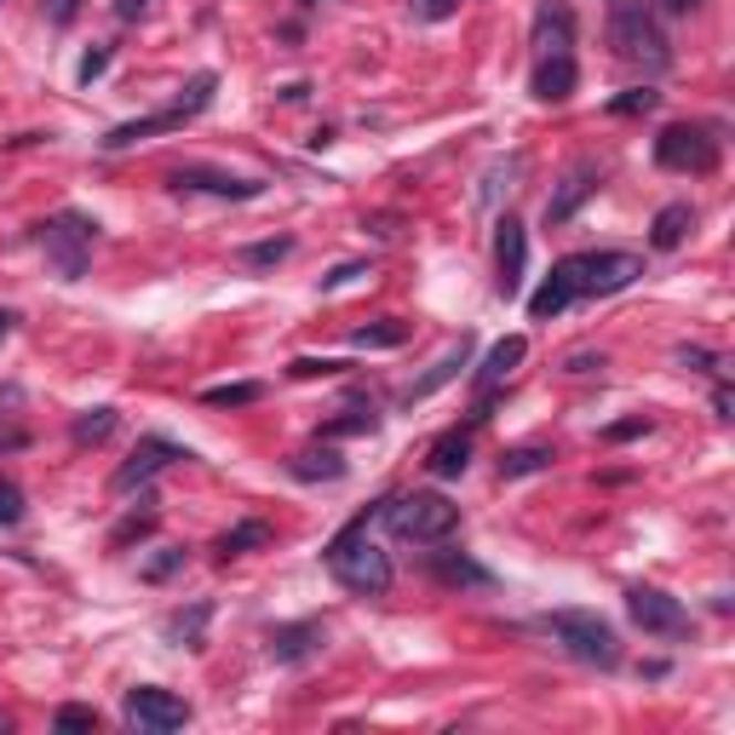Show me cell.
<instances>
[{
	"instance_id": "cell-45",
	"label": "cell",
	"mask_w": 735,
	"mask_h": 735,
	"mask_svg": "<svg viewBox=\"0 0 735 735\" xmlns=\"http://www.w3.org/2000/svg\"><path fill=\"white\" fill-rule=\"evenodd\" d=\"M357 276H368V264H357V259H350V264H339V271H328V276H322V293H334V287L357 282Z\"/></svg>"
},
{
	"instance_id": "cell-52",
	"label": "cell",
	"mask_w": 735,
	"mask_h": 735,
	"mask_svg": "<svg viewBox=\"0 0 735 735\" xmlns=\"http://www.w3.org/2000/svg\"><path fill=\"white\" fill-rule=\"evenodd\" d=\"M0 729H12V718H7V713H0Z\"/></svg>"
},
{
	"instance_id": "cell-33",
	"label": "cell",
	"mask_w": 735,
	"mask_h": 735,
	"mask_svg": "<svg viewBox=\"0 0 735 735\" xmlns=\"http://www.w3.org/2000/svg\"><path fill=\"white\" fill-rule=\"evenodd\" d=\"M655 104H661L655 86H627V93L609 98V115H615V122H632V115H650Z\"/></svg>"
},
{
	"instance_id": "cell-31",
	"label": "cell",
	"mask_w": 735,
	"mask_h": 735,
	"mask_svg": "<svg viewBox=\"0 0 735 735\" xmlns=\"http://www.w3.org/2000/svg\"><path fill=\"white\" fill-rule=\"evenodd\" d=\"M287 253H293V237H271V242L237 248V264H248V271H271V264H282Z\"/></svg>"
},
{
	"instance_id": "cell-43",
	"label": "cell",
	"mask_w": 735,
	"mask_h": 735,
	"mask_svg": "<svg viewBox=\"0 0 735 735\" xmlns=\"http://www.w3.org/2000/svg\"><path fill=\"white\" fill-rule=\"evenodd\" d=\"M104 70H109V46H93V52L81 57V86H93Z\"/></svg>"
},
{
	"instance_id": "cell-44",
	"label": "cell",
	"mask_w": 735,
	"mask_h": 735,
	"mask_svg": "<svg viewBox=\"0 0 735 735\" xmlns=\"http://www.w3.org/2000/svg\"><path fill=\"white\" fill-rule=\"evenodd\" d=\"M603 368V350H569L564 357V374H598Z\"/></svg>"
},
{
	"instance_id": "cell-23",
	"label": "cell",
	"mask_w": 735,
	"mask_h": 735,
	"mask_svg": "<svg viewBox=\"0 0 735 735\" xmlns=\"http://www.w3.org/2000/svg\"><path fill=\"white\" fill-rule=\"evenodd\" d=\"M208 621H213V603H190V609H179V615H167V621H161V638L179 643V650H201V643H208Z\"/></svg>"
},
{
	"instance_id": "cell-15",
	"label": "cell",
	"mask_w": 735,
	"mask_h": 735,
	"mask_svg": "<svg viewBox=\"0 0 735 735\" xmlns=\"http://www.w3.org/2000/svg\"><path fill=\"white\" fill-rule=\"evenodd\" d=\"M569 305H580V253H569V259L552 264V276L535 287V300H528V316L552 322V316H564Z\"/></svg>"
},
{
	"instance_id": "cell-36",
	"label": "cell",
	"mask_w": 735,
	"mask_h": 735,
	"mask_svg": "<svg viewBox=\"0 0 735 735\" xmlns=\"http://www.w3.org/2000/svg\"><path fill=\"white\" fill-rule=\"evenodd\" d=\"M150 528H156V512H138V517H127L122 528H115V535H109V546H133V540H144V535H150Z\"/></svg>"
},
{
	"instance_id": "cell-50",
	"label": "cell",
	"mask_w": 735,
	"mask_h": 735,
	"mask_svg": "<svg viewBox=\"0 0 735 735\" xmlns=\"http://www.w3.org/2000/svg\"><path fill=\"white\" fill-rule=\"evenodd\" d=\"M305 93H311V86H305V81H287V86H282V104H300Z\"/></svg>"
},
{
	"instance_id": "cell-51",
	"label": "cell",
	"mask_w": 735,
	"mask_h": 735,
	"mask_svg": "<svg viewBox=\"0 0 735 735\" xmlns=\"http://www.w3.org/2000/svg\"><path fill=\"white\" fill-rule=\"evenodd\" d=\"M12 328H18V311H7V305H0V339H7Z\"/></svg>"
},
{
	"instance_id": "cell-21",
	"label": "cell",
	"mask_w": 735,
	"mask_h": 735,
	"mask_svg": "<svg viewBox=\"0 0 735 735\" xmlns=\"http://www.w3.org/2000/svg\"><path fill=\"white\" fill-rule=\"evenodd\" d=\"M316 650H322V627L316 621H293V627H276L271 632V661H282V666H300Z\"/></svg>"
},
{
	"instance_id": "cell-26",
	"label": "cell",
	"mask_w": 735,
	"mask_h": 735,
	"mask_svg": "<svg viewBox=\"0 0 735 735\" xmlns=\"http://www.w3.org/2000/svg\"><path fill=\"white\" fill-rule=\"evenodd\" d=\"M552 449L546 443H523V449H506L500 454V477L506 483H517V477H540V472H552Z\"/></svg>"
},
{
	"instance_id": "cell-49",
	"label": "cell",
	"mask_w": 735,
	"mask_h": 735,
	"mask_svg": "<svg viewBox=\"0 0 735 735\" xmlns=\"http://www.w3.org/2000/svg\"><path fill=\"white\" fill-rule=\"evenodd\" d=\"M655 7H661L666 18H690V12L701 7V0H655Z\"/></svg>"
},
{
	"instance_id": "cell-42",
	"label": "cell",
	"mask_w": 735,
	"mask_h": 735,
	"mask_svg": "<svg viewBox=\"0 0 735 735\" xmlns=\"http://www.w3.org/2000/svg\"><path fill=\"white\" fill-rule=\"evenodd\" d=\"M465 7V0H414V12L426 18V23H443V18H454Z\"/></svg>"
},
{
	"instance_id": "cell-35",
	"label": "cell",
	"mask_w": 735,
	"mask_h": 735,
	"mask_svg": "<svg viewBox=\"0 0 735 735\" xmlns=\"http://www.w3.org/2000/svg\"><path fill=\"white\" fill-rule=\"evenodd\" d=\"M12 523H23V489L12 477H0V528H12Z\"/></svg>"
},
{
	"instance_id": "cell-8",
	"label": "cell",
	"mask_w": 735,
	"mask_h": 735,
	"mask_svg": "<svg viewBox=\"0 0 735 735\" xmlns=\"http://www.w3.org/2000/svg\"><path fill=\"white\" fill-rule=\"evenodd\" d=\"M122 718L144 735H172V729L190 724V701L172 695V690H156V684H138L122 695Z\"/></svg>"
},
{
	"instance_id": "cell-27",
	"label": "cell",
	"mask_w": 735,
	"mask_h": 735,
	"mask_svg": "<svg viewBox=\"0 0 735 735\" xmlns=\"http://www.w3.org/2000/svg\"><path fill=\"white\" fill-rule=\"evenodd\" d=\"M402 339H408V322L402 316H379V322H368V328L350 334V345H357V350H397Z\"/></svg>"
},
{
	"instance_id": "cell-41",
	"label": "cell",
	"mask_w": 735,
	"mask_h": 735,
	"mask_svg": "<svg viewBox=\"0 0 735 735\" xmlns=\"http://www.w3.org/2000/svg\"><path fill=\"white\" fill-rule=\"evenodd\" d=\"M41 12H46V23H52V29H70V23L81 18V0H46Z\"/></svg>"
},
{
	"instance_id": "cell-12",
	"label": "cell",
	"mask_w": 735,
	"mask_h": 735,
	"mask_svg": "<svg viewBox=\"0 0 735 735\" xmlns=\"http://www.w3.org/2000/svg\"><path fill=\"white\" fill-rule=\"evenodd\" d=\"M172 190H201V196H219V201H259L264 196V179H248V172H224V167H208V161H185L167 172Z\"/></svg>"
},
{
	"instance_id": "cell-34",
	"label": "cell",
	"mask_w": 735,
	"mask_h": 735,
	"mask_svg": "<svg viewBox=\"0 0 735 735\" xmlns=\"http://www.w3.org/2000/svg\"><path fill=\"white\" fill-rule=\"evenodd\" d=\"M179 569H185V546H161V552L150 557V564H144V569H138V575H144V580H150V586H161L167 575H179Z\"/></svg>"
},
{
	"instance_id": "cell-24",
	"label": "cell",
	"mask_w": 735,
	"mask_h": 735,
	"mask_svg": "<svg viewBox=\"0 0 735 735\" xmlns=\"http://www.w3.org/2000/svg\"><path fill=\"white\" fill-rule=\"evenodd\" d=\"M431 575L443 580V586H494V569H483L477 557H465V552H431Z\"/></svg>"
},
{
	"instance_id": "cell-17",
	"label": "cell",
	"mask_w": 735,
	"mask_h": 735,
	"mask_svg": "<svg viewBox=\"0 0 735 735\" xmlns=\"http://www.w3.org/2000/svg\"><path fill=\"white\" fill-rule=\"evenodd\" d=\"M460 368H472V334H460L449 350H443V357H437L420 379H414V386H408L402 391V408H414V402H426V397H437V391H443L449 386V379H460Z\"/></svg>"
},
{
	"instance_id": "cell-9",
	"label": "cell",
	"mask_w": 735,
	"mask_h": 735,
	"mask_svg": "<svg viewBox=\"0 0 735 735\" xmlns=\"http://www.w3.org/2000/svg\"><path fill=\"white\" fill-rule=\"evenodd\" d=\"M172 460H190V449H179V443H167V437H138V449L115 465V477H109V494L115 500H127V494H138V489H150Z\"/></svg>"
},
{
	"instance_id": "cell-19",
	"label": "cell",
	"mask_w": 735,
	"mask_h": 735,
	"mask_svg": "<svg viewBox=\"0 0 735 735\" xmlns=\"http://www.w3.org/2000/svg\"><path fill=\"white\" fill-rule=\"evenodd\" d=\"M575 86H580L575 52H569V57H535V81H528V93H535L540 104H564V98H575Z\"/></svg>"
},
{
	"instance_id": "cell-30",
	"label": "cell",
	"mask_w": 735,
	"mask_h": 735,
	"mask_svg": "<svg viewBox=\"0 0 735 735\" xmlns=\"http://www.w3.org/2000/svg\"><path fill=\"white\" fill-rule=\"evenodd\" d=\"M264 540H271V523L248 517V523H237V528H224V535H219V557H242V552H253Z\"/></svg>"
},
{
	"instance_id": "cell-20",
	"label": "cell",
	"mask_w": 735,
	"mask_h": 735,
	"mask_svg": "<svg viewBox=\"0 0 735 735\" xmlns=\"http://www.w3.org/2000/svg\"><path fill=\"white\" fill-rule=\"evenodd\" d=\"M465 465H472V426H454V431H443V437L431 443L426 472L449 483V477H460V472H465Z\"/></svg>"
},
{
	"instance_id": "cell-7",
	"label": "cell",
	"mask_w": 735,
	"mask_h": 735,
	"mask_svg": "<svg viewBox=\"0 0 735 735\" xmlns=\"http://www.w3.org/2000/svg\"><path fill=\"white\" fill-rule=\"evenodd\" d=\"M655 167L661 172H713L718 167V138L695 122L661 127L655 133Z\"/></svg>"
},
{
	"instance_id": "cell-2",
	"label": "cell",
	"mask_w": 735,
	"mask_h": 735,
	"mask_svg": "<svg viewBox=\"0 0 735 735\" xmlns=\"http://www.w3.org/2000/svg\"><path fill=\"white\" fill-rule=\"evenodd\" d=\"M540 632L564 655H575L580 666H603V672L621 666V638H615V627L592 609H552V615H540Z\"/></svg>"
},
{
	"instance_id": "cell-10",
	"label": "cell",
	"mask_w": 735,
	"mask_h": 735,
	"mask_svg": "<svg viewBox=\"0 0 735 735\" xmlns=\"http://www.w3.org/2000/svg\"><path fill=\"white\" fill-rule=\"evenodd\" d=\"M643 276V259L627 248H598V253H580V300H609Z\"/></svg>"
},
{
	"instance_id": "cell-18",
	"label": "cell",
	"mask_w": 735,
	"mask_h": 735,
	"mask_svg": "<svg viewBox=\"0 0 735 735\" xmlns=\"http://www.w3.org/2000/svg\"><path fill=\"white\" fill-rule=\"evenodd\" d=\"M575 46V12L564 0H540L535 12V57H569Z\"/></svg>"
},
{
	"instance_id": "cell-25",
	"label": "cell",
	"mask_w": 735,
	"mask_h": 735,
	"mask_svg": "<svg viewBox=\"0 0 735 735\" xmlns=\"http://www.w3.org/2000/svg\"><path fill=\"white\" fill-rule=\"evenodd\" d=\"M287 472L300 477V483H339V477H345V454H339L334 443H322V449L293 454V460H287Z\"/></svg>"
},
{
	"instance_id": "cell-11",
	"label": "cell",
	"mask_w": 735,
	"mask_h": 735,
	"mask_svg": "<svg viewBox=\"0 0 735 735\" xmlns=\"http://www.w3.org/2000/svg\"><path fill=\"white\" fill-rule=\"evenodd\" d=\"M627 615L650 638H690L695 632L690 627V609L672 598V592H661V586H627Z\"/></svg>"
},
{
	"instance_id": "cell-47",
	"label": "cell",
	"mask_w": 735,
	"mask_h": 735,
	"mask_svg": "<svg viewBox=\"0 0 735 735\" xmlns=\"http://www.w3.org/2000/svg\"><path fill=\"white\" fill-rule=\"evenodd\" d=\"M713 414H718V420H729V414H735V397H729V386H724V379L713 386Z\"/></svg>"
},
{
	"instance_id": "cell-22",
	"label": "cell",
	"mask_w": 735,
	"mask_h": 735,
	"mask_svg": "<svg viewBox=\"0 0 735 735\" xmlns=\"http://www.w3.org/2000/svg\"><path fill=\"white\" fill-rule=\"evenodd\" d=\"M690 230H695V208H690V201H666V208L650 219V248L672 253V248H684Z\"/></svg>"
},
{
	"instance_id": "cell-13",
	"label": "cell",
	"mask_w": 735,
	"mask_h": 735,
	"mask_svg": "<svg viewBox=\"0 0 735 735\" xmlns=\"http://www.w3.org/2000/svg\"><path fill=\"white\" fill-rule=\"evenodd\" d=\"M523 264H528V230L517 213H500V224H494V293L500 300H517Z\"/></svg>"
},
{
	"instance_id": "cell-40",
	"label": "cell",
	"mask_w": 735,
	"mask_h": 735,
	"mask_svg": "<svg viewBox=\"0 0 735 735\" xmlns=\"http://www.w3.org/2000/svg\"><path fill=\"white\" fill-rule=\"evenodd\" d=\"M650 431V420L643 414H632V420H615V426H603V443H632V437H643Z\"/></svg>"
},
{
	"instance_id": "cell-39",
	"label": "cell",
	"mask_w": 735,
	"mask_h": 735,
	"mask_svg": "<svg viewBox=\"0 0 735 735\" xmlns=\"http://www.w3.org/2000/svg\"><path fill=\"white\" fill-rule=\"evenodd\" d=\"M287 374H293V379H334V374H339V363H328V357H300Z\"/></svg>"
},
{
	"instance_id": "cell-32",
	"label": "cell",
	"mask_w": 735,
	"mask_h": 735,
	"mask_svg": "<svg viewBox=\"0 0 735 735\" xmlns=\"http://www.w3.org/2000/svg\"><path fill=\"white\" fill-rule=\"evenodd\" d=\"M259 397H264L259 379H237V386H208V391H201V402H208V408H248Z\"/></svg>"
},
{
	"instance_id": "cell-16",
	"label": "cell",
	"mask_w": 735,
	"mask_h": 735,
	"mask_svg": "<svg viewBox=\"0 0 735 735\" xmlns=\"http://www.w3.org/2000/svg\"><path fill=\"white\" fill-rule=\"evenodd\" d=\"M598 185H603V172L592 167V161H575L569 172H564V185H557L552 196H546V224L557 230V224H569L586 201L598 196Z\"/></svg>"
},
{
	"instance_id": "cell-28",
	"label": "cell",
	"mask_w": 735,
	"mask_h": 735,
	"mask_svg": "<svg viewBox=\"0 0 735 735\" xmlns=\"http://www.w3.org/2000/svg\"><path fill=\"white\" fill-rule=\"evenodd\" d=\"M115 408H86V414L70 426V437H75V449H98V443H109V431H115Z\"/></svg>"
},
{
	"instance_id": "cell-48",
	"label": "cell",
	"mask_w": 735,
	"mask_h": 735,
	"mask_svg": "<svg viewBox=\"0 0 735 735\" xmlns=\"http://www.w3.org/2000/svg\"><path fill=\"white\" fill-rule=\"evenodd\" d=\"M368 230H374L379 242H391V237H397V219H391V213H374V219H368Z\"/></svg>"
},
{
	"instance_id": "cell-29",
	"label": "cell",
	"mask_w": 735,
	"mask_h": 735,
	"mask_svg": "<svg viewBox=\"0 0 735 735\" xmlns=\"http://www.w3.org/2000/svg\"><path fill=\"white\" fill-rule=\"evenodd\" d=\"M374 431H379L374 402H350L339 420H328V426H322V437H328V443H334V437H374Z\"/></svg>"
},
{
	"instance_id": "cell-1",
	"label": "cell",
	"mask_w": 735,
	"mask_h": 735,
	"mask_svg": "<svg viewBox=\"0 0 735 735\" xmlns=\"http://www.w3.org/2000/svg\"><path fill=\"white\" fill-rule=\"evenodd\" d=\"M328 575L345 586V592H357V598H386L391 592L397 569H391V552L368 535V512L334 535V546H328Z\"/></svg>"
},
{
	"instance_id": "cell-5",
	"label": "cell",
	"mask_w": 735,
	"mask_h": 735,
	"mask_svg": "<svg viewBox=\"0 0 735 735\" xmlns=\"http://www.w3.org/2000/svg\"><path fill=\"white\" fill-rule=\"evenodd\" d=\"M379 517H386L391 535L408 540V546H443L454 528H460V506H454V500H443V494H431V489L386 500Z\"/></svg>"
},
{
	"instance_id": "cell-46",
	"label": "cell",
	"mask_w": 735,
	"mask_h": 735,
	"mask_svg": "<svg viewBox=\"0 0 735 735\" xmlns=\"http://www.w3.org/2000/svg\"><path fill=\"white\" fill-rule=\"evenodd\" d=\"M144 12H150V0H115V18L122 23H138Z\"/></svg>"
},
{
	"instance_id": "cell-53",
	"label": "cell",
	"mask_w": 735,
	"mask_h": 735,
	"mask_svg": "<svg viewBox=\"0 0 735 735\" xmlns=\"http://www.w3.org/2000/svg\"><path fill=\"white\" fill-rule=\"evenodd\" d=\"M311 7H316V0H300V12H311Z\"/></svg>"
},
{
	"instance_id": "cell-38",
	"label": "cell",
	"mask_w": 735,
	"mask_h": 735,
	"mask_svg": "<svg viewBox=\"0 0 735 735\" xmlns=\"http://www.w3.org/2000/svg\"><path fill=\"white\" fill-rule=\"evenodd\" d=\"M52 724H57V729H98V713H93V707H57Z\"/></svg>"
},
{
	"instance_id": "cell-37",
	"label": "cell",
	"mask_w": 735,
	"mask_h": 735,
	"mask_svg": "<svg viewBox=\"0 0 735 735\" xmlns=\"http://www.w3.org/2000/svg\"><path fill=\"white\" fill-rule=\"evenodd\" d=\"M679 363H684V368H701V374H724L718 350H707V345H684V350H679Z\"/></svg>"
},
{
	"instance_id": "cell-6",
	"label": "cell",
	"mask_w": 735,
	"mask_h": 735,
	"mask_svg": "<svg viewBox=\"0 0 735 735\" xmlns=\"http://www.w3.org/2000/svg\"><path fill=\"white\" fill-rule=\"evenodd\" d=\"M93 242H98V219H86L81 208H57L41 224V253L64 282H81L86 264H93Z\"/></svg>"
},
{
	"instance_id": "cell-3",
	"label": "cell",
	"mask_w": 735,
	"mask_h": 735,
	"mask_svg": "<svg viewBox=\"0 0 735 735\" xmlns=\"http://www.w3.org/2000/svg\"><path fill=\"white\" fill-rule=\"evenodd\" d=\"M609 46L615 57H627V64H643V70H672V41L655 18L650 0H621V7L609 12Z\"/></svg>"
},
{
	"instance_id": "cell-14",
	"label": "cell",
	"mask_w": 735,
	"mask_h": 735,
	"mask_svg": "<svg viewBox=\"0 0 735 735\" xmlns=\"http://www.w3.org/2000/svg\"><path fill=\"white\" fill-rule=\"evenodd\" d=\"M523 357H528V339H523V334H506V339H500V345L489 350V357H483V368H477V408H472V426H483V420H489L494 391L506 386L512 368H517Z\"/></svg>"
},
{
	"instance_id": "cell-4",
	"label": "cell",
	"mask_w": 735,
	"mask_h": 735,
	"mask_svg": "<svg viewBox=\"0 0 735 735\" xmlns=\"http://www.w3.org/2000/svg\"><path fill=\"white\" fill-rule=\"evenodd\" d=\"M213 93H219V75L213 70H201V75H190V86H185V98H172L167 109H156V115H138V122H122V127H109L104 138H98V150H133V144H144V138H161V133H179L185 122H196L201 109L213 104Z\"/></svg>"
}]
</instances>
